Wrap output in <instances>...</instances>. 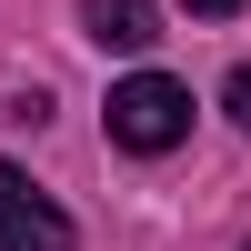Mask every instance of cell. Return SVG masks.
I'll list each match as a JSON object with an SVG mask.
<instances>
[{"instance_id":"cell-1","label":"cell","mask_w":251,"mask_h":251,"mask_svg":"<svg viewBox=\"0 0 251 251\" xmlns=\"http://www.w3.org/2000/svg\"><path fill=\"white\" fill-rule=\"evenodd\" d=\"M111 141L121 151H171V141H191V91H181L171 71H131V80H111Z\"/></svg>"},{"instance_id":"cell-2","label":"cell","mask_w":251,"mask_h":251,"mask_svg":"<svg viewBox=\"0 0 251 251\" xmlns=\"http://www.w3.org/2000/svg\"><path fill=\"white\" fill-rule=\"evenodd\" d=\"M0 251H71V221H60L10 161H0Z\"/></svg>"},{"instance_id":"cell-3","label":"cell","mask_w":251,"mask_h":251,"mask_svg":"<svg viewBox=\"0 0 251 251\" xmlns=\"http://www.w3.org/2000/svg\"><path fill=\"white\" fill-rule=\"evenodd\" d=\"M80 30H91L100 50H151V40H161V10H151V0H80Z\"/></svg>"},{"instance_id":"cell-4","label":"cell","mask_w":251,"mask_h":251,"mask_svg":"<svg viewBox=\"0 0 251 251\" xmlns=\"http://www.w3.org/2000/svg\"><path fill=\"white\" fill-rule=\"evenodd\" d=\"M231 121L251 131V71H231Z\"/></svg>"},{"instance_id":"cell-5","label":"cell","mask_w":251,"mask_h":251,"mask_svg":"<svg viewBox=\"0 0 251 251\" xmlns=\"http://www.w3.org/2000/svg\"><path fill=\"white\" fill-rule=\"evenodd\" d=\"M181 10H201V20H231V10H241V0H181Z\"/></svg>"},{"instance_id":"cell-6","label":"cell","mask_w":251,"mask_h":251,"mask_svg":"<svg viewBox=\"0 0 251 251\" xmlns=\"http://www.w3.org/2000/svg\"><path fill=\"white\" fill-rule=\"evenodd\" d=\"M241 251H251V241H241Z\"/></svg>"}]
</instances>
